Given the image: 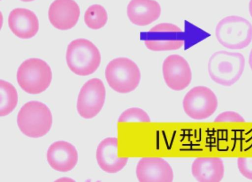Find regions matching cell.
Masks as SVG:
<instances>
[{
	"label": "cell",
	"mask_w": 252,
	"mask_h": 182,
	"mask_svg": "<svg viewBox=\"0 0 252 182\" xmlns=\"http://www.w3.org/2000/svg\"><path fill=\"white\" fill-rule=\"evenodd\" d=\"M249 63L250 67L252 70V48L250 51L249 57Z\"/></svg>",
	"instance_id": "obj_23"
},
{
	"label": "cell",
	"mask_w": 252,
	"mask_h": 182,
	"mask_svg": "<svg viewBox=\"0 0 252 182\" xmlns=\"http://www.w3.org/2000/svg\"><path fill=\"white\" fill-rule=\"evenodd\" d=\"M144 43L152 51L177 50L184 45L183 32L174 24H159L145 33Z\"/></svg>",
	"instance_id": "obj_8"
},
{
	"label": "cell",
	"mask_w": 252,
	"mask_h": 182,
	"mask_svg": "<svg viewBox=\"0 0 252 182\" xmlns=\"http://www.w3.org/2000/svg\"><path fill=\"white\" fill-rule=\"evenodd\" d=\"M160 13V6L155 0H131L127 7L129 19L140 26L150 24L158 18Z\"/></svg>",
	"instance_id": "obj_17"
},
{
	"label": "cell",
	"mask_w": 252,
	"mask_h": 182,
	"mask_svg": "<svg viewBox=\"0 0 252 182\" xmlns=\"http://www.w3.org/2000/svg\"><path fill=\"white\" fill-rule=\"evenodd\" d=\"M218 106L217 97L209 88L197 86L185 95L183 106L186 114L190 118L201 120L212 116Z\"/></svg>",
	"instance_id": "obj_7"
},
{
	"label": "cell",
	"mask_w": 252,
	"mask_h": 182,
	"mask_svg": "<svg viewBox=\"0 0 252 182\" xmlns=\"http://www.w3.org/2000/svg\"><path fill=\"white\" fill-rule=\"evenodd\" d=\"M105 75L109 86L121 93L134 91L141 78L137 64L126 58H118L110 61L106 67Z\"/></svg>",
	"instance_id": "obj_6"
},
{
	"label": "cell",
	"mask_w": 252,
	"mask_h": 182,
	"mask_svg": "<svg viewBox=\"0 0 252 182\" xmlns=\"http://www.w3.org/2000/svg\"><path fill=\"white\" fill-rule=\"evenodd\" d=\"M118 139L108 137L97 146L96 158L100 168L108 173H116L126 164L128 158L118 155Z\"/></svg>",
	"instance_id": "obj_14"
},
{
	"label": "cell",
	"mask_w": 252,
	"mask_h": 182,
	"mask_svg": "<svg viewBox=\"0 0 252 182\" xmlns=\"http://www.w3.org/2000/svg\"><path fill=\"white\" fill-rule=\"evenodd\" d=\"M46 156L50 166L62 172L72 170L78 161V153L75 147L63 141H57L51 145Z\"/></svg>",
	"instance_id": "obj_13"
},
{
	"label": "cell",
	"mask_w": 252,
	"mask_h": 182,
	"mask_svg": "<svg viewBox=\"0 0 252 182\" xmlns=\"http://www.w3.org/2000/svg\"><path fill=\"white\" fill-rule=\"evenodd\" d=\"M136 175L140 182H171L174 174L170 164L157 157L140 159L136 166Z\"/></svg>",
	"instance_id": "obj_11"
},
{
	"label": "cell",
	"mask_w": 252,
	"mask_h": 182,
	"mask_svg": "<svg viewBox=\"0 0 252 182\" xmlns=\"http://www.w3.org/2000/svg\"><path fill=\"white\" fill-rule=\"evenodd\" d=\"M66 60L72 72L86 76L95 72L99 66L101 56L98 48L90 40L79 38L68 45Z\"/></svg>",
	"instance_id": "obj_3"
},
{
	"label": "cell",
	"mask_w": 252,
	"mask_h": 182,
	"mask_svg": "<svg viewBox=\"0 0 252 182\" xmlns=\"http://www.w3.org/2000/svg\"><path fill=\"white\" fill-rule=\"evenodd\" d=\"M215 34L223 47L230 49H243L252 40V25L242 17L228 16L219 22Z\"/></svg>",
	"instance_id": "obj_4"
},
{
	"label": "cell",
	"mask_w": 252,
	"mask_h": 182,
	"mask_svg": "<svg viewBox=\"0 0 252 182\" xmlns=\"http://www.w3.org/2000/svg\"><path fill=\"white\" fill-rule=\"evenodd\" d=\"M8 26L16 36L22 39L33 37L38 32L39 22L35 13L23 8H17L9 13Z\"/></svg>",
	"instance_id": "obj_15"
},
{
	"label": "cell",
	"mask_w": 252,
	"mask_h": 182,
	"mask_svg": "<svg viewBox=\"0 0 252 182\" xmlns=\"http://www.w3.org/2000/svg\"><path fill=\"white\" fill-rule=\"evenodd\" d=\"M107 19L106 10L99 4H93L89 6L84 15L86 25L93 30H98L104 26Z\"/></svg>",
	"instance_id": "obj_19"
},
{
	"label": "cell",
	"mask_w": 252,
	"mask_h": 182,
	"mask_svg": "<svg viewBox=\"0 0 252 182\" xmlns=\"http://www.w3.org/2000/svg\"><path fill=\"white\" fill-rule=\"evenodd\" d=\"M162 73L165 83L174 91L185 89L191 81V71L188 62L178 55H170L164 60Z\"/></svg>",
	"instance_id": "obj_10"
},
{
	"label": "cell",
	"mask_w": 252,
	"mask_h": 182,
	"mask_svg": "<svg viewBox=\"0 0 252 182\" xmlns=\"http://www.w3.org/2000/svg\"><path fill=\"white\" fill-rule=\"evenodd\" d=\"M249 10L251 16L252 18V0H250L249 5Z\"/></svg>",
	"instance_id": "obj_24"
},
{
	"label": "cell",
	"mask_w": 252,
	"mask_h": 182,
	"mask_svg": "<svg viewBox=\"0 0 252 182\" xmlns=\"http://www.w3.org/2000/svg\"><path fill=\"white\" fill-rule=\"evenodd\" d=\"M52 74L44 61L31 58L23 61L17 72V82L25 92L32 94L41 93L50 86Z\"/></svg>",
	"instance_id": "obj_5"
},
{
	"label": "cell",
	"mask_w": 252,
	"mask_h": 182,
	"mask_svg": "<svg viewBox=\"0 0 252 182\" xmlns=\"http://www.w3.org/2000/svg\"><path fill=\"white\" fill-rule=\"evenodd\" d=\"M245 65V58L241 53L219 51L210 58L208 71L214 82L223 86L229 87L240 78Z\"/></svg>",
	"instance_id": "obj_1"
},
{
	"label": "cell",
	"mask_w": 252,
	"mask_h": 182,
	"mask_svg": "<svg viewBox=\"0 0 252 182\" xmlns=\"http://www.w3.org/2000/svg\"><path fill=\"white\" fill-rule=\"evenodd\" d=\"M17 122L20 131L31 138L46 135L52 124V116L45 104L37 101L25 103L19 111Z\"/></svg>",
	"instance_id": "obj_2"
},
{
	"label": "cell",
	"mask_w": 252,
	"mask_h": 182,
	"mask_svg": "<svg viewBox=\"0 0 252 182\" xmlns=\"http://www.w3.org/2000/svg\"><path fill=\"white\" fill-rule=\"evenodd\" d=\"M191 173L200 182H220L224 174L223 161L218 157L196 158L191 165Z\"/></svg>",
	"instance_id": "obj_16"
},
{
	"label": "cell",
	"mask_w": 252,
	"mask_h": 182,
	"mask_svg": "<svg viewBox=\"0 0 252 182\" xmlns=\"http://www.w3.org/2000/svg\"><path fill=\"white\" fill-rule=\"evenodd\" d=\"M106 91L103 82L93 78L86 82L79 92L77 109L80 116L89 119L95 117L104 105Z\"/></svg>",
	"instance_id": "obj_9"
},
{
	"label": "cell",
	"mask_w": 252,
	"mask_h": 182,
	"mask_svg": "<svg viewBox=\"0 0 252 182\" xmlns=\"http://www.w3.org/2000/svg\"><path fill=\"white\" fill-rule=\"evenodd\" d=\"M119 122L140 121H151L148 114L143 109L139 108H130L126 110L118 118Z\"/></svg>",
	"instance_id": "obj_20"
},
{
	"label": "cell",
	"mask_w": 252,
	"mask_h": 182,
	"mask_svg": "<svg viewBox=\"0 0 252 182\" xmlns=\"http://www.w3.org/2000/svg\"><path fill=\"white\" fill-rule=\"evenodd\" d=\"M215 122H245L243 117L234 111H225L219 114L215 119Z\"/></svg>",
	"instance_id": "obj_22"
},
{
	"label": "cell",
	"mask_w": 252,
	"mask_h": 182,
	"mask_svg": "<svg viewBox=\"0 0 252 182\" xmlns=\"http://www.w3.org/2000/svg\"><path fill=\"white\" fill-rule=\"evenodd\" d=\"M237 164L241 174L247 179L252 180V157H239Z\"/></svg>",
	"instance_id": "obj_21"
},
{
	"label": "cell",
	"mask_w": 252,
	"mask_h": 182,
	"mask_svg": "<svg viewBox=\"0 0 252 182\" xmlns=\"http://www.w3.org/2000/svg\"><path fill=\"white\" fill-rule=\"evenodd\" d=\"M80 14L79 6L74 0H55L49 7L48 17L55 28L67 30L75 26Z\"/></svg>",
	"instance_id": "obj_12"
},
{
	"label": "cell",
	"mask_w": 252,
	"mask_h": 182,
	"mask_svg": "<svg viewBox=\"0 0 252 182\" xmlns=\"http://www.w3.org/2000/svg\"><path fill=\"white\" fill-rule=\"evenodd\" d=\"M20 0L23 1H25V2H29V1H33L34 0Z\"/></svg>",
	"instance_id": "obj_25"
},
{
	"label": "cell",
	"mask_w": 252,
	"mask_h": 182,
	"mask_svg": "<svg viewBox=\"0 0 252 182\" xmlns=\"http://www.w3.org/2000/svg\"><path fill=\"white\" fill-rule=\"evenodd\" d=\"M18 93L15 87L10 83L0 81V116L9 114L16 107Z\"/></svg>",
	"instance_id": "obj_18"
}]
</instances>
